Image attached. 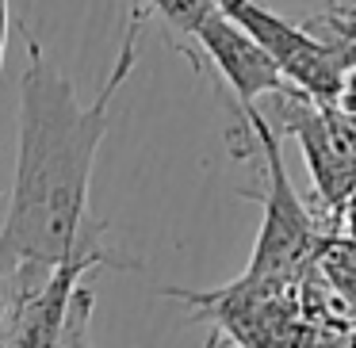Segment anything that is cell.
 <instances>
[{"label":"cell","instance_id":"cell-2","mask_svg":"<svg viewBox=\"0 0 356 348\" xmlns=\"http://www.w3.org/2000/svg\"><path fill=\"white\" fill-rule=\"evenodd\" d=\"M218 8L230 19H238L284 69V77L291 81L299 92H307L314 103H333L345 92V65L341 58L325 47L322 39L307 31V27L287 24L284 16L264 4V0H218Z\"/></svg>","mask_w":356,"mask_h":348},{"label":"cell","instance_id":"cell-1","mask_svg":"<svg viewBox=\"0 0 356 348\" xmlns=\"http://www.w3.org/2000/svg\"><path fill=\"white\" fill-rule=\"evenodd\" d=\"M149 8L131 16L111 77L92 103H81L70 77L47 58L42 42L27 35V69L19 77V157L12 207L0 230V306L27 302L54 279L62 264L88 268H142L108 245V226L88 210V188L104 138L108 111L134 69L138 27Z\"/></svg>","mask_w":356,"mask_h":348},{"label":"cell","instance_id":"cell-3","mask_svg":"<svg viewBox=\"0 0 356 348\" xmlns=\"http://www.w3.org/2000/svg\"><path fill=\"white\" fill-rule=\"evenodd\" d=\"M249 126H253L257 142L264 149V161H268V192H264V226H261V238H257L253 264H249L245 279H284L310 253L314 226H310L302 203L295 199L291 184H287L276 131L264 123L261 111H249Z\"/></svg>","mask_w":356,"mask_h":348},{"label":"cell","instance_id":"cell-5","mask_svg":"<svg viewBox=\"0 0 356 348\" xmlns=\"http://www.w3.org/2000/svg\"><path fill=\"white\" fill-rule=\"evenodd\" d=\"M54 348H96L92 345V287L81 283L77 291H73Z\"/></svg>","mask_w":356,"mask_h":348},{"label":"cell","instance_id":"cell-6","mask_svg":"<svg viewBox=\"0 0 356 348\" xmlns=\"http://www.w3.org/2000/svg\"><path fill=\"white\" fill-rule=\"evenodd\" d=\"M8 27H12V4L0 0V69H4V54H8Z\"/></svg>","mask_w":356,"mask_h":348},{"label":"cell","instance_id":"cell-4","mask_svg":"<svg viewBox=\"0 0 356 348\" xmlns=\"http://www.w3.org/2000/svg\"><path fill=\"white\" fill-rule=\"evenodd\" d=\"M192 42L207 54L211 69L230 85L234 100H238V111H241V123L234 126L238 134H245L249 111H257V100H261V96H280V92H287V88H295L291 81L284 77V69L276 65V58H272L238 19L226 16L218 4L192 31Z\"/></svg>","mask_w":356,"mask_h":348}]
</instances>
